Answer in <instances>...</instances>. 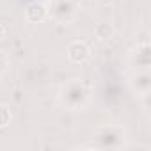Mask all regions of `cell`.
<instances>
[{
	"instance_id": "6da1fadb",
	"label": "cell",
	"mask_w": 151,
	"mask_h": 151,
	"mask_svg": "<svg viewBox=\"0 0 151 151\" xmlns=\"http://www.w3.org/2000/svg\"><path fill=\"white\" fill-rule=\"evenodd\" d=\"M91 98H93V89L82 78H71V80L64 82L59 89L60 105L71 112L84 110L91 103Z\"/></svg>"
},
{
	"instance_id": "7a4b0ae2",
	"label": "cell",
	"mask_w": 151,
	"mask_h": 151,
	"mask_svg": "<svg viewBox=\"0 0 151 151\" xmlns=\"http://www.w3.org/2000/svg\"><path fill=\"white\" fill-rule=\"evenodd\" d=\"M93 140H94V147L98 149H123L126 147L128 133L121 124L109 123L94 130Z\"/></svg>"
},
{
	"instance_id": "3957f363",
	"label": "cell",
	"mask_w": 151,
	"mask_h": 151,
	"mask_svg": "<svg viewBox=\"0 0 151 151\" xmlns=\"http://www.w3.org/2000/svg\"><path fill=\"white\" fill-rule=\"evenodd\" d=\"M48 16L60 25H69L77 20L78 11H80V2L78 0H50L46 4Z\"/></svg>"
},
{
	"instance_id": "277c9868",
	"label": "cell",
	"mask_w": 151,
	"mask_h": 151,
	"mask_svg": "<svg viewBox=\"0 0 151 151\" xmlns=\"http://www.w3.org/2000/svg\"><path fill=\"white\" fill-rule=\"evenodd\" d=\"M130 66L133 71H149V66H151V57H149V41L147 39H142L139 41L133 50L130 52Z\"/></svg>"
},
{
	"instance_id": "5b68a950",
	"label": "cell",
	"mask_w": 151,
	"mask_h": 151,
	"mask_svg": "<svg viewBox=\"0 0 151 151\" xmlns=\"http://www.w3.org/2000/svg\"><path fill=\"white\" fill-rule=\"evenodd\" d=\"M130 89L139 98H147L151 91V75L149 71H133L130 77Z\"/></svg>"
},
{
	"instance_id": "8992f818",
	"label": "cell",
	"mask_w": 151,
	"mask_h": 151,
	"mask_svg": "<svg viewBox=\"0 0 151 151\" xmlns=\"http://www.w3.org/2000/svg\"><path fill=\"white\" fill-rule=\"evenodd\" d=\"M89 55H91V48H89V45L86 41H73V43H69V46H68V59H69V62L82 64V62H86L89 59Z\"/></svg>"
},
{
	"instance_id": "52a82bcc",
	"label": "cell",
	"mask_w": 151,
	"mask_h": 151,
	"mask_svg": "<svg viewBox=\"0 0 151 151\" xmlns=\"http://www.w3.org/2000/svg\"><path fill=\"white\" fill-rule=\"evenodd\" d=\"M46 16H48V9H46V4L43 2H34L25 9V18L29 23H39Z\"/></svg>"
},
{
	"instance_id": "ba28073f",
	"label": "cell",
	"mask_w": 151,
	"mask_h": 151,
	"mask_svg": "<svg viewBox=\"0 0 151 151\" xmlns=\"http://www.w3.org/2000/svg\"><path fill=\"white\" fill-rule=\"evenodd\" d=\"M94 34H96V37H98L100 41H105V39H110V36L114 34V29H112L109 23H100V25L96 27Z\"/></svg>"
},
{
	"instance_id": "9c48e42d",
	"label": "cell",
	"mask_w": 151,
	"mask_h": 151,
	"mask_svg": "<svg viewBox=\"0 0 151 151\" xmlns=\"http://www.w3.org/2000/svg\"><path fill=\"white\" fill-rule=\"evenodd\" d=\"M11 119H13V114H11L9 107H6V105H0V128L7 126V124L11 123Z\"/></svg>"
},
{
	"instance_id": "30bf717a",
	"label": "cell",
	"mask_w": 151,
	"mask_h": 151,
	"mask_svg": "<svg viewBox=\"0 0 151 151\" xmlns=\"http://www.w3.org/2000/svg\"><path fill=\"white\" fill-rule=\"evenodd\" d=\"M9 64H11V60H9V57H7V53L0 50V78H2L4 75L7 73V69H9Z\"/></svg>"
},
{
	"instance_id": "8fae6325",
	"label": "cell",
	"mask_w": 151,
	"mask_h": 151,
	"mask_svg": "<svg viewBox=\"0 0 151 151\" xmlns=\"http://www.w3.org/2000/svg\"><path fill=\"white\" fill-rule=\"evenodd\" d=\"M2 37H6V27L0 25V39H2Z\"/></svg>"
},
{
	"instance_id": "7c38bea8",
	"label": "cell",
	"mask_w": 151,
	"mask_h": 151,
	"mask_svg": "<svg viewBox=\"0 0 151 151\" xmlns=\"http://www.w3.org/2000/svg\"><path fill=\"white\" fill-rule=\"evenodd\" d=\"M48 2H50V0H48Z\"/></svg>"
}]
</instances>
